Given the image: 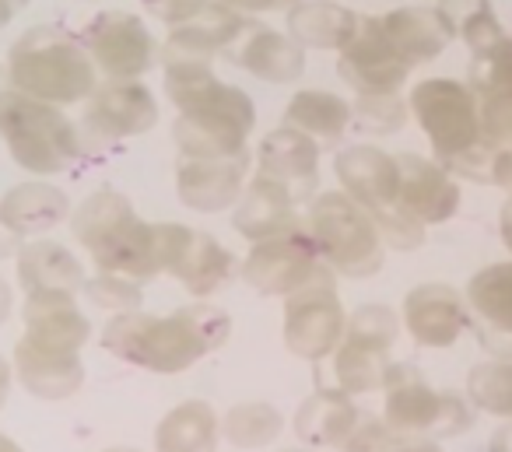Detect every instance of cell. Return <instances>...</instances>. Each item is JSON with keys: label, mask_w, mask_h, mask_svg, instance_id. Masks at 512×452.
<instances>
[{"label": "cell", "mask_w": 512, "mask_h": 452, "mask_svg": "<svg viewBox=\"0 0 512 452\" xmlns=\"http://www.w3.org/2000/svg\"><path fill=\"white\" fill-rule=\"evenodd\" d=\"M165 95L176 106L172 141L179 158H228L246 151L256 106L242 88L225 85L207 60H165Z\"/></svg>", "instance_id": "cell-1"}, {"label": "cell", "mask_w": 512, "mask_h": 452, "mask_svg": "<svg viewBox=\"0 0 512 452\" xmlns=\"http://www.w3.org/2000/svg\"><path fill=\"white\" fill-rule=\"evenodd\" d=\"M232 337V319L218 305H183L169 316H151L144 309L116 312L102 326L99 344L113 358L155 375H179L200 358L225 347Z\"/></svg>", "instance_id": "cell-2"}, {"label": "cell", "mask_w": 512, "mask_h": 452, "mask_svg": "<svg viewBox=\"0 0 512 452\" xmlns=\"http://www.w3.org/2000/svg\"><path fill=\"white\" fill-rule=\"evenodd\" d=\"M71 232L92 256L95 270L123 274L144 284L165 274L162 221H144L113 186H99L71 211Z\"/></svg>", "instance_id": "cell-3"}, {"label": "cell", "mask_w": 512, "mask_h": 452, "mask_svg": "<svg viewBox=\"0 0 512 452\" xmlns=\"http://www.w3.org/2000/svg\"><path fill=\"white\" fill-rule=\"evenodd\" d=\"M407 109L432 141V158L446 172L470 183H491L495 151L481 137L477 95L467 81L428 78L418 81L407 95Z\"/></svg>", "instance_id": "cell-4"}, {"label": "cell", "mask_w": 512, "mask_h": 452, "mask_svg": "<svg viewBox=\"0 0 512 452\" xmlns=\"http://www.w3.org/2000/svg\"><path fill=\"white\" fill-rule=\"evenodd\" d=\"M11 88L50 106H78L99 88V71L78 36L39 25L15 39L8 53Z\"/></svg>", "instance_id": "cell-5"}, {"label": "cell", "mask_w": 512, "mask_h": 452, "mask_svg": "<svg viewBox=\"0 0 512 452\" xmlns=\"http://www.w3.org/2000/svg\"><path fill=\"white\" fill-rule=\"evenodd\" d=\"M302 228L337 277L365 281V277H376L383 270L386 246L379 239L376 218L344 190L316 193L302 207Z\"/></svg>", "instance_id": "cell-6"}, {"label": "cell", "mask_w": 512, "mask_h": 452, "mask_svg": "<svg viewBox=\"0 0 512 452\" xmlns=\"http://www.w3.org/2000/svg\"><path fill=\"white\" fill-rule=\"evenodd\" d=\"M0 141L18 169L46 179L67 172L81 155V134L60 106L39 102L18 88H0Z\"/></svg>", "instance_id": "cell-7"}, {"label": "cell", "mask_w": 512, "mask_h": 452, "mask_svg": "<svg viewBox=\"0 0 512 452\" xmlns=\"http://www.w3.org/2000/svg\"><path fill=\"white\" fill-rule=\"evenodd\" d=\"M383 421L397 431L425 438H456L474 428V407L467 396L432 389L414 365L390 361L383 379Z\"/></svg>", "instance_id": "cell-8"}, {"label": "cell", "mask_w": 512, "mask_h": 452, "mask_svg": "<svg viewBox=\"0 0 512 452\" xmlns=\"http://www.w3.org/2000/svg\"><path fill=\"white\" fill-rule=\"evenodd\" d=\"M400 337V316L390 305H362L344 323V337L334 351L337 389L348 396L376 393L383 389L390 351Z\"/></svg>", "instance_id": "cell-9"}, {"label": "cell", "mask_w": 512, "mask_h": 452, "mask_svg": "<svg viewBox=\"0 0 512 452\" xmlns=\"http://www.w3.org/2000/svg\"><path fill=\"white\" fill-rule=\"evenodd\" d=\"M239 274L256 295L264 298H288L292 291L309 288V284H337V274L323 263L320 249L313 246L306 228L281 235V239L253 242Z\"/></svg>", "instance_id": "cell-10"}, {"label": "cell", "mask_w": 512, "mask_h": 452, "mask_svg": "<svg viewBox=\"0 0 512 452\" xmlns=\"http://www.w3.org/2000/svg\"><path fill=\"white\" fill-rule=\"evenodd\" d=\"M78 39L106 81H141L162 60L151 29L130 11H99Z\"/></svg>", "instance_id": "cell-11"}, {"label": "cell", "mask_w": 512, "mask_h": 452, "mask_svg": "<svg viewBox=\"0 0 512 452\" xmlns=\"http://www.w3.org/2000/svg\"><path fill=\"white\" fill-rule=\"evenodd\" d=\"M348 323V309L341 305L337 284H309L285 298V347L302 361H323L337 351Z\"/></svg>", "instance_id": "cell-12"}, {"label": "cell", "mask_w": 512, "mask_h": 452, "mask_svg": "<svg viewBox=\"0 0 512 452\" xmlns=\"http://www.w3.org/2000/svg\"><path fill=\"white\" fill-rule=\"evenodd\" d=\"M165 274L176 277L193 298H211L235 277V260L214 235L190 225L162 221Z\"/></svg>", "instance_id": "cell-13"}, {"label": "cell", "mask_w": 512, "mask_h": 452, "mask_svg": "<svg viewBox=\"0 0 512 452\" xmlns=\"http://www.w3.org/2000/svg\"><path fill=\"white\" fill-rule=\"evenodd\" d=\"M337 74L355 95H390L400 92L411 67L397 57L379 18H358V29L337 50Z\"/></svg>", "instance_id": "cell-14"}, {"label": "cell", "mask_w": 512, "mask_h": 452, "mask_svg": "<svg viewBox=\"0 0 512 452\" xmlns=\"http://www.w3.org/2000/svg\"><path fill=\"white\" fill-rule=\"evenodd\" d=\"M460 183L453 172L442 169L435 158L425 155H397V200L393 207L407 214V218L421 221V225H446L456 211H460Z\"/></svg>", "instance_id": "cell-15"}, {"label": "cell", "mask_w": 512, "mask_h": 452, "mask_svg": "<svg viewBox=\"0 0 512 452\" xmlns=\"http://www.w3.org/2000/svg\"><path fill=\"white\" fill-rule=\"evenodd\" d=\"M158 123V102L141 81H106L85 99V130L95 141H130Z\"/></svg>", "instance_id": "cell-16"}, {"label": "cell", "mask_w": 512, "mask_h": 452, "mask_svg": "<svg viewBox=\"0 0 512 452\" xmlns=\"http://www.w3.org/2000/svg\"><path fill=\"white\" fill-rule=\"evenodd\" d=\"M404 330L414 337V344L446 351L463 333L470 330V309L467 298L442 281H425L404 295Z\"/></svg>", "instance_id": "cell-17"}, {"label": "cell", "mask_w": 512, "mask_h": 452, "mask_svg": "<svg viewBox=\"0 0 512 452\" xmlns=\"http://www.w3.org/2000/svg\"><path fill=\"white\" fill-rule=\"evenodd\" d=\"M467 309L481 347L491 358L512 361V260L488 263L467 281Z\"/></svg>", "instance_id": "cell-18"}, {"label": "cell", "mask_w": 512, "mask_h": 452, "mask_svg": "<svg viewBox=\"0 0 512 452\" xmlns=\"http://www.w3.org/2000/svg\"><path fill=\"white\" fill-rule=\"evenodd\" d=\"M249 155L228 158H179L176 165V197L197 214H218L235 207L249 183Z\"/></svg>", "instance_id": "cell-19"}, {"label": "cell", "mask_w": 512, "mask_h": 452, "mask_svg": "<svg viewBox=\"0 0 512 452\" xmlns=\"http://www.w3.org/2000/svg\"><path fill=\"white\" fill-rule=\"evenodd\" d=\"M256 176L274 179L299 204H309L320 193V144L292 127L271 130L256 151Z\"/></svg>", "instance_id": "cell-20"}, {"label": "cell", "mask_w": 512, "mask_h": 452, "mask_svg": "<svg viewBox=\"0 0 512 452\" xmlns=\"http://www.w3.org/2000/svg\"><path fill=\"white\" fill-rule=\"evenodd\" d=\"M232 228L249 246L253 242L281 239V235H292L302 228V204L281 183L253 176L246 183V190H242V197L235 200Z\"/></svg>", "instance_id": "cell-21"}, {"label": "cell", "mask_w": 512, "mask_h": 452, "mask_svg": "<svg viewBox=\"0 0 512 452\" xmlns=\"http://www.w3.org/2000/svg\"><path fill=\"white\" fill-rule=\"evenodd\" d=\"M11 368H15L25 393L46 403L71 400L85 386V361H81L78 351H60V347L36 344L29 337L15 344Z\"/></svg>", "instance_id": "cell-22"}, {"label": "cell", "mask_w": 512, "mask_h": 452, "mask_svg": "<svg viewBox=\"0 0 512 452\" xmlns=\"http://www.w3.org/2000/svg\"><path fill=\"white\" fill-rule=\"evenodd\" d=\"M249 25L246 15L225 8L218 0H207L204 8L186 22L172 25L162 46V64L165 60H218L232 50V43L242 36Z\"/></svg>", "instance_id": "cell-23"}, {"label": "cell", "mask_w": 512, "mask_h": 452, "mask_svg": "<svg viewBox=\"0 0 512 452\" xmlns=\"http://www.w3.org/2000/svg\"><path fill=\"white\" fill-rule=\"evenodd\" d=\"M390 46L407 67L432 64L442 57L449 43L456 39V22L449 18L446 8L439 4H411V8H397L390 15L379 18Z\"/></svg>", "instance_id": "cell-24"}, {"label": "cell", "mask_w": 512, "mask_h": 452, "mask_svg": "<svg viewBox=\"0 0 512 452\" xmlns=\"http://www.w3.org/2000/svg\"><path fill=\"white\" fill-rule=\"evenodd\" d=\"M225 60L249 71L253 78L267 81V85H295L306 71V50L288 32L267 29V25L256 22L242 29V36L232 43Z\"/></svg>", "instance_id": "cell-25"}, {"label": "cell", "mask_w": 512, "mask_h": 452, "mask_svg": "<svg viewBox=\"0 0 512 452\" xmlns=\"http://www.w3.org/2000/svg\"><path fill=\"white\" fill-rule=\"evenodd\" d=\"M25 337L60 351H78L92 340V323L78 309V295L60 288H39L25 291L22 305Z\"/></svg>", "instance_id": "cell-26"}, {"label": "cell", "mask_w": 512, "mask_h": 452, "mask_svg": "<svg viewBox=\"0 0 512 452\" xmlns=\"http://www.w3.org/2000/svg\"><path fill=\"white\" fill-rule=\"evenodd\" d=\"M334 176L341 190L372 214L397 200V155L376 144H348L337 151Z\"/></svg>", "instance_id": "cell-27"}, {"label": "cell", "mask_w": 512, "mask_h": 452, "mask_svg": "<svg viewBox=\"0 0 512 452\" xmlns=\"http://www.w3.org/2000/svg\"><path fill=\"white\" fill-rule=\"evenodd\" d=\"M71 218V197L46 179H25L0 197V221L18 239H39Z\"/></svg>", "instance_id": "cell-28"}, {"label": "cell", "mask_w": 512, "mask_h": 452, "mask_svg": "<svg viewBox=\"0 0 512 452\" xmlns=\"http://www.w3.org/2000/svg\"><path fill=\"white\" fill-rule=\"evenodd\" d=\"M358 421H362V410L344 389H316L295 410L292 428L295 438L309 449H341Z\"/></svg>", "instance_id": "cell-29"}, {"label": "cell", "mask_w": 512, "mask_h": 452, "mask_svg": "<svg viewBox=\"0 0 512 452\" xmlns=\"http://www.w3.org/2000/svg\"><path fill=\"white\" fill-rule=\"evenodd\" d=\"M15 277L25 291H39V288H60V291H74L81 295L85 288V267L81 260L57 239H25L22 249L15 253Z\"/></svg>", "instance_id": "cell-30"}, {"label": "cell", "mask_w": 512, "mask_h": 452, "mask_svg": "<svg viewBox=\"0 0 512 452\" xmlns=\"http://www.w3.org/2000/svg\"><path fill=\"white\" fill-rule=\"evenodd\" d=\"M221 414L207 400H183L155 424V452H218Z\"/></svg>", "instance_id": "cell-31"}, {"label": "cell", "mask_w": 512, "mask_h": 452, "mask_svg": "<svg viewBox=\"0 0 512 452\" xmlns=\"http://www.w3.org/2000/svg\"><path fill=\"white\" fill-rule=\"evenodd\" d=\"M281 127H292L299 134H306L309 141H316L320 148H330V144L344 141V134H348L351 102L334 92H323V88H306V92L292 95Z\"/></svg>", "instance_id": "cell-32"}, {"label": "cell", "mask_w": 512, "mask_h": 452, "mask_svg": "<svg viewBox=\"0 0 512 452\" xmlns=\"http://www.w3.org/2000/svg\"><path fill=\"white\" fill-rule=\"evenodd\" d=\"M355 11L334 0H299L288 11V36L302 46V50H341L358 29Z\"/></svg>", "instance_id": "cell-33"}, {"label": "cell", "mask_w": 512, "mask_h": 452, "mask_svg": "<svg viewBox=\"0 0 512 452\" xmlns=\"http://www.w3.org/2000/svg\"><path fill=\"white\" fill-rule=\"evenodd\" d=\"M285 431V414H281L274 403L264 400H249L235 403L225 417H221V438H225L232 449L256 452L274 445Z\"/></svg>", "instance_id": "cell-34"}, {"label": "cell", "mask_w": 512, "mask_h": 452, "mask_svg": "<svg viewBox=\"0 0 512 452\" xmlns=\"http://www.w3.org/2000/svg\"><path fill=\"white\" fill-rule=\"evenodd\" d=\"M467 400L474 410H484V414H491V417L512 421V361L488 358L470 368Z\"/></svg>", "instance_id": "cell-35"}, {"label": "cell", "mask_w": 512, "mask_h": 452, "mask_svg": "<svg viewBox=\"0 0 512 452\" xmlns=\"http://www.w3.org/2000/svg\"><path fill=\"white\" fill-rule=\"evenodd\" d=\"M341 452H442L435 438L411 435V431H397L383 421V417H365L351 438L341 445Z\"/></svg>", "instance_id": "cell-36"}, {"label": "cell", "mask_w": 512, "mask_h": 452, "mask_svg": "<svg viewBox=\"0 0 512 452\" xmlns=\"http://www.w3.org/2000/svg\"><path fill=\"white\" fill-rule=\"evenodd\" d=\"M411 120V109L400 99V92L390 95H358L351 102V127H358L369 137L397 134L404 123Z\"/></svg>", "instance_id": "cell-37"}, {"label": "cell", "mask_w": 512, "mask_h": 452, "mask_svg": "<svg viewBox=\"0 0 512 452\" xmlns=\"http://www.w3.org/2000/svg\"><path fill=\"white\" fill-rule=\"evenodd\" d=\"M470 88L474 95H502L512 92V36L498 39L491 50L477 53L474 64H470Z\"/></svg>", "instance_id": "cell-38"}, {"label": "cell", "mask_w": 512, "mask_h": 452, "mask_svg": "<svg viewBox=\"0 0 512 452\" xmlns=\"http://www.w3.org/2000/svg\"><path fill=\"white\" fill-rule=\"evenodd\" d=\"M88 302L95 309H106V312H134L144 305V288L137 281L123 274H109V270H99L95 277H85V288Z\"/></svg>", "instance_id": "cell-39"}, {"label": "cell", "mask_w": 512, "mask_h": 452, "mask_svg": "<svg viewBox=\"0 0 512 452\" xmlns=\"http://www.w3.org/2000/svg\"><path fill=\"white\" fill-rule=\"evenodd\" d=\"M481 113V137L491 151L512 148V92L502 95H481L477 99Z\"/></svg>", "instance_id": "cell-40"}, {"label": "cell", "mask_w": 512, "mask_h": 452, "mask_svg": "<svg viewBox=\"0 0 512 452\" xmlns=\"http://www.w3.org/2000/svg\"><path fill=\"white\" fill-rule=\"evenodd\" d=\"M379 228V239L386 249H397V253H411V249L425 246V225L414 218H407L400 207H383V211L372 214Z\"/></svg>", "instance_id": "cell-41"}, {"label": "cell", "mask_w": 512, "mask_h": 452, "mask_svg": "<svg viewBox=\"0 0 512 452\" xmlns=\"http://www.w3.org/2000/svg\"><path fill=\"white\" fill-rule=\"evenodd\" d=\"M141 4L151 11V18H158V22L179 25V22H186V18L197 15L207 0H141Z\"/></svg>", "instance_id": "cell-42"}, {"label": "cell", "mask_w": 512, "mask_h": 452, "mask_svg": "<svg viewBox=\"0 0 512 452\" xmlns=\"http://www.w3.org/2000/svg\"><path fill=\"white\" fill-rule=\"evenodd\" d=\"M218 4L239 11V15H274V11H292L299 0H218Z\"/></svg>", "instance_id": "cell-43"}, {"label": "cell", "mask_w": 512, "mask_h": 452, "mask_svg": "<svg viewBox=\"0 0 512 452\" xmlns=\"http://www.w3.org/2000/svg\"><path fill=\"white\" fill-rule=\"evenodd\" d=\"M491 186H502L512 193V148L495 151V158H491Z\"/></svg>", "instance_id": "cell-44"}, {"label": "cell", "mask_w": 512, "mask_h": 452, "mask_svg": "<svg viewBox=\"0 0 512 452\" xmlns=\"http://www.w3.org/2000/svg\"><path fill=\"white\" fill-rule=\"evenodd\" d=\"M22 242L25 239H18V235L11 232V228L4 225V221H0V263H4V260H15V253L22 249Z\"/></svg>", "instance_id": "cell-45"}, {"label": "cell", "mask_w": 512, "mask_h": 452, "mask_svg": "<svg viewBox=\"0 0 512 452\" xmlns=\"http://www.w3.org/2000/svg\"><path fill=\"white\" fill-rule=\"evenodd\" d=\"M488 452H512V421L498 424L488 438Z\"/></svg>", "instance_id": "cell-46"}, {"label": "cell", "mask_w": 512, "mask_h": 452, "mask_svg": "<svg viewBox=\"0 0 512 452\" xmlns=\"http://www.w3.org/2000/svg\"><path fill=\"white\" fill-rule=\"evenodd\" d=\"M498 235H502V246L512 253V193L505 197L502 211H498Z\"/></svg>", "instance_id": "cell-47"}, {"label": "cell", "mask_w": 512, "mask_h": 452, "mask_svg": "<svg viewBox=\"0 0 512 452\" xmlns=\"http://www.w3.org/2000/svg\"><path fill=\"white\" fill-rule=\"evenodd\" d=\"M32 0H0V29H8L25 8H29Z\"/></svg>", "instance_id": "cell-48"}, {"label": "cell", "mask_w": 512, "mask_h": 452, "mask_svg": "<svg viewBox=\"0 0 512 452\" xmlns=\"http://www.w3.org/2000/svg\"><path fill=\"white\" fill-rule=\"evenodd\" d=\"M11 312H15V291H11L8 277H0V326L8 323Z\"/></svg>", "instance_id": "cell-49"}, {"label": "cell", "mask_w": 512, "mask_h": 452, "mask_svg": "<svg viewBox=\"0 0 512 452\" xmlns=\"http://www.w3.org/2000/svg\"><path fill=\"white\" fill-rule=\"evenodd\" d=\"M11 375H15V368L0 354V407H4V400H8V393H11Z\"/></svg>", "instance_id": "cell-50"}, {"label": "cell", "mask_w": 512, "mask_h": 452, "mask_svg": "<svg viewBox=\"0 0 512 452\" xmlns=\"http://www.w3.org/2000/svg\"><path fill=\"white\" fill-rule=\"evenodd\" d=\"M0 452H25V449L11 435H4V431H0Z\"/></svg>", "instance_id": "cell-51"}, {"label": "cell", "mask_w": 512, "mask_h": 452, "mask_svg": "<svg viewBox=\"0 0 512 452\" xmlns=\"http://www.w3.org/2000/svg\"><path fill=\"white\" fill-rule=\"evenodd\" d=\"M106 452H141V449H123V445H120V449H106Z\"/></svg>", "instance_id": "cell-52"}, {"label": "cell", "mask_w": 512, "mask_h": 452, "mask_svg": "<svg viewBox=\"0 0 512 452\" xmlns=\"http://www.w3.org/2000/svg\"><path fill=\"white\" fill-rule=\"evenodd\" d=\"M285 452H313V449H309V445H302V449H285Z\"/></svg>", "instance_id": "cell-53"}]
</instances>
